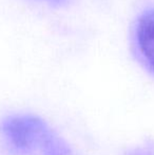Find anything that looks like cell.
Instances as JSON below:
<instances>
[{
  "label": "cell",
  "mask_w": 154,
  "mask_h": 155,
  "mask_svg": "<svg viewBox=\"0 0 154 155\" xmlns=\"http://www.w3.org/2000/svg\"><path fill=\"white\" fill-rule=\"evenodd\" d=\"M2 131L11 143L20 151L41 149L51 130L42 119L35 116L10 117L2 124Z\"/></svg>",
  "instance_id": "6da1fadb"
},
{
  "label": "cell",
  "mask_w": 154,
  "mask_h": 155,
  "mask_svg": "<svg viewBox=\"0 0 154 155\" xmlns=\"http://www.w3.org/2000/svg\"><path fill=\"white\" fill-rule=\"evenodd\" d=\"M130 45L137 60L154 75V6L142 10L130 30Z\"/></svg>",
  "instance_id": "7a4b0ae2"
},
{
  "label": "cell",
  "mask_w": 154,
  "mask_h": 155,
  "mask_svg": "<svg viewBox=\"0 0 154 155\" xmlns=\"http://www.w3.org/2000/svg\"><path fill=\"white\" fill-rule=\"evenodd\" d=\"M41 151L44 155H71L70 149L53 132L50 133L44 140Z\"/></svg>",
  "instance_id": "3957f363"
},
{
  "label": "cell",
  "mask_w": 154,
  "mask_h": 155,
  "mask_svg": "<svg viewBox=\"0 0 154 155\" xmlns=\"http://www.w3.org/2000/svg\"><path fill=\"white\" fill-rule=\"evenodd\" d=\"M30 1L45 4L51 8H66V6L70 5L72 0H30Z\"/></svg>",
  "instance_id": "277c9868"
}]
</instances>
